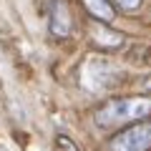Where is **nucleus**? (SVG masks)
<instances>
[{
	"mask_svg": "<svg viewBox=\"0 0 151 151\" xmlns=\"http://www.w3.org/2000/svg\"><path fill=\"white\" fill-rule=\"evenodd\" d=\"M113 3H116L124 13H134V10H139V8H141L144 0H113Z\"/></svg>",
	"mask_w": 151,
	"mask_h": 151,
	"instance_id": "8",
	"label": "nucleus"
},
{
	"mask_svg": "<svg viewBox=\"0 0 151 151\" xmlns=\"http://www.w3.org/2000/svg\"><path fill=\"white\" fill-rule=\"evenodd\" d=\"M116 65L106 58H88L83 65L81 81L88 91H103V88H111V83L116 81Z\"/></svg>",
	"mask_w": 151,
	"mask_h": 151,
	"instance_id": "2",
	"label": "nucleus"
},
{
	"mask_svg": "<svg viewBox=\"0 0 151 151\" xmlns=\"http://www.w3.org/2000/svg\"><path fill=\"white\" fill-rule=\"evenodd\" d=\"M146 88H149V91H151V78H149V81H146Z\"/></svg>",
	"mask_w": 151,
	"mask_h": 151,
	"instance_id": "9",
	"label": "nucleus"
},
{
	"mask_svg": "<svg viewBox=\"0 0 151 151\" xmlns=\"http://www.w3.org/2000/svg\"><path fill=\"white\" fill-rule=\"evenodd\" d=\"M55 149H58V151H81V149H78V144H76L73 139H68L65 134L55 136Z\"/></svg>",
	"mask_w": 151,
	"mask_h": 151,
	"instance_id": "7",
	"label": "nucleus"
},
{
	"mask_svg": "<svg viewBox=\"0 0 151 151\" xmlns=\"http://www.w3.org/2000/svg\"><path fill=\"white\" fill-rule=\"evenodd\" d=\"M48 25L55 38H68L73 33V18H70L65 0H50L48 3Z\"/></svg>",
	"mask_w": 151,
	"mask_h": 151,
	"instance_id": "4",
	"label": "nucleus"
},
{
	"mask_svg": "<svg viewBox=\"0 0 151 151\" xmlns=\"http://www.w3.org/2000/svg\"><path fill=\"white\" fill-rule=\"evenodd\" d=\"M83 5L96 20H103V23H111L113 15H116V10H113V5L108 0H83Z\"/></svg>",
	"mask_w": 151,
	"mask_h": 151,
	"instance_id": "5",
	"label": "nucleus"
},
{
	"mask_svg": "<svg viewBox=\"0 0 151 151\" xmlns=\"http://www.w3.org/2000/svg\"><path fill=\"white\" fill-rule=\"evenodd\" d=\"M146 116H151V98L126 96V98H113L106 106H101L93 116V121L101 129H113V126H124V124H131V121H141Z\"/></svg>",
	"mask_w": 151,
	"mask_h": 151,
	"instance_id": "1",
	"label": "nucleus"
},
{
	"mask_svg": "<svg viewBox=\"0 0 151 151\" xmlns=\"http://www.w3.org/2000/svg\"><path fill=\"white\" fill-rule=\"evenodd\" d=\"M93 40H96V45H101V48H119V45L124 43V35L108 30V28H96V30H93Z\"/></svg>",
	"mask_w": 151,
	"mask_h": 151,
	"instance_id": "6",
	"label": "nucleus"
},
{
	"mask_svg": "<svg viewBox=\"0 0 151 151\" xmlns=\"http://www.w3.org/2000/svg\"><path fill=\"white\" fill-rule=\"evenodd\" d=\"M111 151H151V121L116 134L111 139Z\"/></svg>",
	"mask_w": 151,
	"mask_h": 151,
	"instance_id": "3",
	"label": "nucleus"
}]
</instances>
